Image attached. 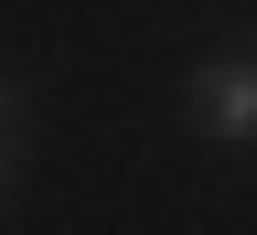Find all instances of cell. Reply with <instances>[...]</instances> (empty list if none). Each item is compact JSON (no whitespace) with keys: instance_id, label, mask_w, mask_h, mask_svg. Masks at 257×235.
I'll return each mask as SVG.
<instances>
[{"instance_id":"obj_1","label":"cell","mask_w":257,"mask_h":235,"mask_svg":"<svg viewBox=\"0 0 257 235\" xmlns=\"http://www.w3.org/2000/svg\"><path fill=\"white\" fill-rule=\"evenodd\" d=\"M193 107H204L214 139H257V64H204L193 75Z\"/></svg>"}]
</instances>
